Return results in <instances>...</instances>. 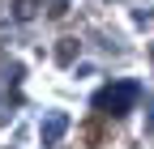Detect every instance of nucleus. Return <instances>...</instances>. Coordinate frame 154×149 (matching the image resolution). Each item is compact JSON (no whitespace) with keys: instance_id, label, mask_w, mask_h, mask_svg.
<instances>
[{"instance_id":"obj_1","label":"nucleus","mask_w":154,"mask_h":149,"mask_svg":"<svg viewBox=\"0 0 154 149\" xmlns=\"http://www.w3.org/2000/svg\"><path fill=\"white\" fill-rule=\"evenodd\" d=\"M82 136L90 141V149H99V141H103V124H99V119H86V124H82Z\"/></svg>"}]
</instances>
